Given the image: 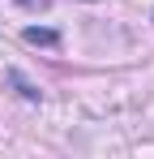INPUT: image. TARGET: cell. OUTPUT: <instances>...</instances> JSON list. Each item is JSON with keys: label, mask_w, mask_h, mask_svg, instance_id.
Listing matches in <instances>:
<instances>
[{"label": "cell", "mask_w": 154, "mask_h": 159, "mask_svg": "<svg viewBox=\"0 0 154 159\" xmlns=\"http://www.w3.org/2000/svg\"><path fill=\"white\" fill-rule=\"evenodd\" d=\"M26 39H30V43H56L51 30H26Z\"/></svg>", "instance_id": "cell-1"}]
</instances>
